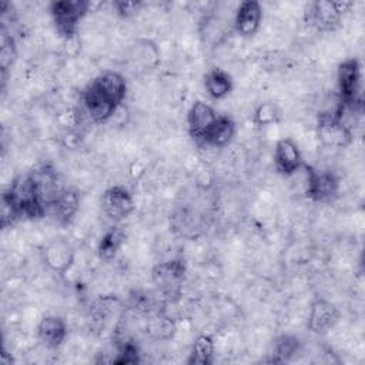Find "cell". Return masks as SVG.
<instances>
[{"label": "cell", "instance_id": "cell-1", "mask_svg": "<svg viewBox=\"0 0 365 365\" xmlns=\"http://www.w3.org/2000/svg\"><path fill=\"white\" fill-rule=\"evenodd\" d=\"M3 200H6L17 212L19 218H41L47 212L44 202L41 201L34 180L31 174L19 175L10 184V187L3 192Z\"/></svg>", "mask_w": 365, "mask_h": 365}, {"label": "cell", "instance_id": "cell-2", "mask_svg": "<svg viewBox=\"0 0 365 365\" xmlns=\"http://www.w3.org/2000/svg\"><path fill=\"white\" fill-rule=\"evenodd\" d=\"M187 267L182 258L158 262L151 269V281L165 302H177L182 295Z\"/></svg>", "mask_w": 365, "mask_h": 365}, {"label": "cell", "instance_id": "cell-3", "mask_svg": "<svg viewBox=\"0 0 365 365\" xmlns=\"http://www.w3.org/2000/svg\"><path fill=\"white\" fill-rule=\"evenodd\" d=\"M339 111L345 108L355 110L362 107L361 90H362V73L361 64L356 58L344 60L336 70Z\"/></svg>", "mask_w": 365, "mask_h": 365}, {"label": "cell", "instance_id": "cell-4", "mask_svg": "<svg viewBox=\"0 0 365 365\" xmlns=\"http://www.w3.org/2000/svg\"><path fill=\"white\" fill-rule=\"evenodd\" d=\"M91 3L87 0H58L48 4L54 27L66 40L76 37L80 21L88 13Z\"/></svg>", "mask_w": 365, "mask_h": 365}, {"label": "cell", "instance_id": "cell-5", "mask_svg": "<svg viewBox=\"0 0 365 365\" xmlns=\"http://www.w3.org/2000/svg\"><path fill=\"white\" fill-rule=\"evenodd\" d=\"M317 135L324 145L331 148H345L354 140L351 128L342 120V114L338 110L318 114Z\"/></svg>", "mask_w": 365, "mask_h": 365}, {"label": "cell", "instance_id": "cell-6", "mask_svg": "<svg viewBox=\"0 0 365 365\" xmlns=\"http://www.w3.org/2000/svg\"><path fill=\"white\" fill-rule=\"evenodd\" d=\"M354 6L352 1L348 0H318L309 6L308 11V23L315 27L318 31L328 33L338 29L341 24L342 16L351 10Z\"/></svg>", "mask_w": 365, "mask_h": 365}, {"label": "cell", "instance_id": "cell-7", "mask_svg": "<svg viewBox=\"0 0 365 365\" xmlns=\"http://www.w3.org/2000/svg\"><path fill=\"white\" fill-rule=\"evenodd\" d=\"M307 197L314 202L328 204L338 197L339 180L331 170L307 165Z\"/></svg>", "mask_w": 365, "mask_h": 365}, {"label": "cell", "instance_id": "cell-8", "mask_svg": "<svg viewBox=\"0 0 365 365\" xmlns=\"http://www.w3.org/2000/svg\"><path fill=\"white\" fill-rule=\"evenodd\" d=\"M86 114L94 123H106L120 107L98 84L91 80L81 94Z\"/></svg>", "mask_w": 365, "mask_h": 365}, {"label": "cell", "instance_id": "cell-9", "mask_svg": "<svg viewBox=\"0 0 365 365\" xmlns=\"http://www.w3.org/2000/svg\"><path fill=\"white\" fill-rule=\"evenodd\" d=\"M101 210L114 222L125 220L134 211V198L124 185L108 187L101 195Z\"/></svg>", "mask_w": 365, "mask_h": 365}, {"label": "cell", "instance_id": "cell-10", "mask_svg": "<svg viewBox=\"0 0 365 365\" xmlns=\"http://www.w3.org/2000/svg\"><path fill=\"white\" fill-rule=\"evenodd\" d=\"M74 248L73 245L66 241L64 238H54L47 242L41 251V259L44 265L56 272V274H66L74 262Z\"/></svg>", "mask_w": 365, "mask_h": 365}, {"label": "cell", "instance_id": "cell-11", "mask_svg": "<svg viewBox=\"0 0 365 365\" xmlns=\"http://www.w3.org/2000/svg\"><path fill=\"white\" fill-rule=\"evenodd\" d=\"M272 157L277 173L284 177L295 174L304 164L299 145L289 137L281 138L275 143Z\"/></svg>", "mask_w": 365, "mask_h": 365}, {"label": "cell", "instance_id": "cell-12", "mask_svg": "<svg viewBox=\"0 0 365 365\" xmlns=\"http://www.w3.org/2000/svg\"><path fill=\"white\" fill-rule=\"evenodd\" d=\"M339 317L341 314L335 304L324 298H317L311 304L307 327L314 334H327L336 325Z\"/></svg>", "mask_w": 365, "mask_h": 365}, {"label": "cell", "instance_id": "cell-13", "mask_svg": "<svg viewBox=\"0 0 365 365\" xmlns=\"http://www.w3.org/2000/svg\"><path fill=\"white\" fill-rule=\"evenodd\" d=\"M217 117L218 114L215 113L212 106L202 100L194 101L187 114V124L191 137L200 143L207 131L212 127Z\"/></svg>", "mask_w": 365, "mask_h": 365}, {"label": "cell", "instance_id": "cell-14", "mask_svg": "<svg viewBox=\"0 0 365 365\" xmlns=\"http://www.w3.org/2000/svg\"><path fill=\"white\" fill-rule=\"evenodd\" d=\"M262 20V7L255 0L240 3L234 17V29L241 37L254 36Z\"/></svg>", "mask_w": 365, "mask_h": 365}, {"label": "cell", "instance_id": "cell-15", "mask_svg": "<svg viewBox=\"0 0 365 365\" xmlns=\"http://www.w3.org/2000/svg\"><path fill=\"white\" fill-rule=\"evenodd\" d=\"M37 336L46 348L48 349L60 348L67 336L66 321L57 315L43 317L37 325Z\"/></svg>", "mask_w": 365, "mask_h": 365}, {"label": "cell", "instance_id": "cell-16", "mask_svg": "<svg viewBox=\"0 0 365 365\" xmlns=\"http://www.w3.org/2000/svg\"><path fill=\"white\" fill-rule=\"evenodd\" d=\"M235 135V123L228 114H218L212 127L207 131V134L200 141L201 144L210 147H225L231 143Z\"/></svg>", "mask_w": 365, "mask_h": 365}, {"label": "cell", "instance_id": "cell-17", "mask_svg": "<svg viewBox=\"0 0 365 365\" xmlns=\"http://www.w3.org/2000/svg\"><path fill=\"white\" fill-rule=\"evenodd\" d=\"M204 87L211 98L221 100L232 91V78L225 70L214 67L204 74Z\"/></svg>", "mask_w": 365, "mask_h": 365}, {"label": "cell", "instance_id": "cell-18", "mask_svg": "<svg viewBox=\"0 0 365 365\" xmlns=\"http://www.w3.org/2000/svg\"><path fill=\"white\" fill-rule=\"evenodd\" d=\"M80 207V197L78 194L71 188H63L57 198L54 200L51 210L54 211V215L61 224H68L73 221L74 215L77 214Z\"/></svg>", "mask_w": 365, "mask_h": 365}, {"label": "cell", "instance_id": "cell-19", "mask_svg": "<svg viewBox=\"0 0 365 365\" xmlns=\"http://www.w3.org/2000/svg\"><path fill=\"white\" fill-rule=\"evenodd\" d=\"M124 238H125V234L120 227H117V225L110 227L103 234V237L98 242V247H97L98 258L104 262L113 261L117 257V254L124 242Z\"/></svg>", "mask_w": 365, "mask_h": 365}, {"label": "cell", "instance_id": "cell-20", "mask_svg": "<svg viewBox=\"0 0 365 365\" xmlns=\"http://www.w3.org/2000/svg\"><path fill=\"white\" fill-rule=\"evenodd\" d=\"M94 80L118 106H121L127 93V83L120 73L108 70L98 74Z\"/></svg>", "mask_w": 365, "mask_h": 365}, {"label": "cell", "instance_id": "cell-21", "mask_svg": "<svg viewBox=\"0 0 365 365\" xmlns=\"http://www.w3.org/2000/svg\"><path fill=\"white\" fill-rule=\"evenodd\" d=\"M214 351L215 345L212 336L208 334H201L195 338L187 362L190 365H210L214 359Z\"/></svg>", "mask_w": 365, "mask_h": 365}, {"label": "cell", "instance_id": "cell-22", "mask_svg": "<svg viewBox=\"0 0 365 365\" xmlns=\"http://www.w3.org/2000/svg\"><path fill=\"white\" fill-rule=\"evenodd\" d=\"M177 332L175 321L167 317L164 312H155L147 322V334H150L154 339L167 341L171 339Z\"/></svg>", "mask_w": 365, "mask_h": 365}, {"label": "cell", "instance_id": "cell-23", "mask_svg": "<svg viewBox=\"0 0 365 365\" xmlns=\"http://www.w3.org/2000/svg\"><path fill=\"white\" fill-rule=\"evenodd\" d=\"M299 349V341L294 335H281L274 342V361L285 362Z\"/></svg>", "mask_w": 365, "mask_h": 365}, {"label": "cell", "instance_id": "cell-24", "mask_svg": "<svg viewBox=\"0 0 365 365\" xmlns=\"http://www.w3.org/2000/svg\"><path fill=\"white\" fill-rule=\"evenodd\" d=\"M279 117H281V113H279L278 107L271 101H264V103L258 104L257 108L254 110L252 121L257 127H267V125L278 123Z\"/></svg>", "mask_w": 365, "mask_h": 365}, {"label": "cell", "instance_id": "cell-25", "mask_svg": "<svg viewBox=\"0 0 365 365\" xmlns=\"http://www.w3.org/2000/svg\"><path fill=\"white\" fill-rule=\"evenodd\" d=\"M17 58V48H16V43L14 38L11 36H7L6 33H3V38H1V47H0V67H1V76H3V83L6 81V74L9 71V68L14 64Z\"/></svg>", "mask_w": 365, "mask_h": 365}, {"label": "cell", "instance_id": "cell-26", "mask_svg": "<svg viewBox=\"0 0 365 365\" xmlns=\"http://www.w3.org/2000/svg\"><path fill=\"white\" fill-rule=\"evenodd\" d=\"M140 362L138 346L133 341H125L120 346L118 358L114 359V364H137Z\"/></svg>", "mask_w": 365, "mask_h": 365}, {"label": "cell", "instance_id": "cell-27", "mask_svg": "<svg viewBox=\"0 0 365 365\" xmlns=\"http://www.w3.org/2000/svg\"><path fill=\"white\" fill-rule=\"evenodd\" d=\"M143 6L141 1H127V0H117L113 3V7L121 17H130L135 14L140 7Z\"/></svg>", "mask_w": 365, "mask_h": 365}]
</instances>
